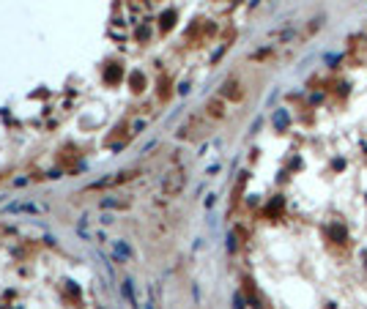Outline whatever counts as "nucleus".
Here are the masks:
<instances>
[{"label":"nucleus","mask_w":367,"mask_h":309,"mask_svg":"<svg viewBox=\"0 0 367 309\" xmlns=\"http://www.w3.org/2000/svg\"><path fill=\"white\" fill-rule=\"evenodd\" d=\"M184 186H186V173L184 170H173V173L165 175V181H162V197L165 200H173L176 195H181Z\"/></svg>","instance_id":"f257e3e1"}]
</instances>
